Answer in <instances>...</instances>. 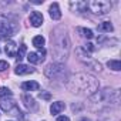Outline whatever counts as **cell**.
<instances>
[{
    "instance_id": "2e32d148",
    "label": "cell",
    "mask_w": 121,
    "mask_h": 121,
    "mask_svg": "<svg viewBox=\"0 0 121 121\" xmlns=\"http://www.w3.org/2000/svg\"><path fill=\"white\" fill-rule=\"evenodd\" d=\"M26 50H27V48H26V46H24V44H22V46H20V47L17 48V53H16V57H14V58L17 60V61H22V60L24 58Z\"/></svg>"
},
{
    "instance_id": "7c38bea8",
    "label": "cell",
    "mask_w": 121,
    "mask_h": 121,
    "mask_svg": "<svg viewBox=\"0 0 121 121\" xmlns=\"http://www.w3.org/2000/svg\"><path fill=\"white\" fill-rule=\"evenodd\" d=\"M4 51H6L7 56H10V57H16V53H17V46H16V43H13V41L7 43L6 47H4Z\"/></svg>"
},
{
    "instance_id": "e0dca14e",
    "label": "cell",
    "mask_w": 121,
    "mask_h": 121,
    "mask_svg": "<svg viewBox=\"0 0 121 121\" xmlns=\"http://www.w3.org/2000/svg\"><path fill=\"white\" fill-rule=\"evenodd\" d=\"M107 66L114 70V71H120L121 70V63H120V60H110V61L107 63Z\"/></svg>"
},
{
    "instance_id": "d4e9b609",
    "label": "cell",
    "mask_w": 121,
    "mask_h": 121,
    "mask_svg": "<svg viewBox=\"0 0 121 121\" xmlns=\"http://www.w3.org/2000/svg\"><path fill=\"white\" fill-rule=\"evenodd\" d=\"M80 121H90V120H87V118H83V120H80Z\"/></svg>"
},
{
    "instance_id": "ffe728a7",
    "label": "cell",
    "mask_w": 121,
    "mask_h": 121,
    "mask_svg": "<svg viewBox=\"0 0 121 121\" xmlns=\"http://www.w3.org/2000/svg\"><path fill=\"white\" fill-rule=\"evenodd\" d=\"M78 31H81L83 33V36L84 37H87V39H93V31L90 30V29H78Z\"/></svg>"
},
{
    "instance_id": "30bf717a",
    "label": "cell",
    "mask_w": 121,
    "mask_h": 121,
    "mask_svg": "<svg viewBox=\"0 0 121 121\" xmlns=\"http://www.w3.org/2000/svg\"><path fill=\"white\" fill-rule=\"evenodd\" d=\"M22 88L24 91H37L40 88V84L36 83V81H24L22 84Z\"/></svg>"
},
{
    "instance_id": "ac0fdd59",
    "label": "cell",
    "mask_w": 121,
    "mask_h": 121,
    "mask_svg": "<svg viewBox=\"0 0 121 121\" xmlns=\"http://www.w3.org/2000/svg\"><path fill=\"white\" fill-rule=\"evenodd\" d=\"M44 43H46V40H44L43 36H36V37L33 39V46L37 47V48H41V47L44 46Z\"/></svg>"
},
{
    "instance_id": "277c9868",
    "label": "cell",
    "mask_w": 121,
    "mask_h": 121,
    "mask_svg": "<svg viewBox=\"0 0 121 121\" xmlns=\"http://www.w3.org/2000/svg\"><path fill=\"white\" fill-rule=\"evenodd\" d=\"M14 29L9 22H0V40H7L13 36Z\"/></svg>"
},
{
    "instance_id": "5bb4252c",
    "label": "cell",
    "mask_w": 121,
    "mask_h": 121,
    "mask_svg": "<svg viewBox=\"0 0 121 121\" xmlns=\"http://www.w3.org/2000/svg\"><path fill=\"white\" fill-rule=\"evenodd\" d=\"M70 6L77 12H84L87 9V2H73L70 3Z\"/></svg>"
},
{
    "instance_id": "8992f818",
    "label": "cell",
    "mask_w": 121,
    "mask_h": 121,
    "mask_svg": "<svg viewBox=\"0 0 121 121\" xmlns=\"http://www.w3.org/2000/svg\"><path fill=\"white\" fill-rule=\"evenodd\" d=\"M0 107H2V110H3V111L10 112L13 108H16V103H14L12 98H9V100H7V97H6V98H0Z\"/></svg>"
},
{
    "instance_id": "603a6c76",
    "label": "cell",
    "mask_w": 121,
    "mask_h": 121,
    "mask_svg": "<svg viewBox=\"0 0 121 121\" xmlns=\"http://www.w3.org/2000/svg\"><path fill=\"white\" fill-rule=\"evenodd\" d=\"M41 97H43V98H50L48 94H40V98H41Z\"/></svg>"
},
{
    "instance_id": "7402d4cb",
    "label": "cell",
    "mask_w": 121,
    "mask_h": 121,
    "mask_svg": "<svg viewBox=\"0 0 121 121\" xmlns=\"http://www.w3.org/2000/svg\"><path fill=\"white\" fill-rule=\"evenodd\" d=\"M57 121H70V118L66 117V115H60V117L57 118Z\"/></svg>"
},
{
    "instance_id": "52a82bcc",
    "label": "cell",
    "mask_w": 121,
    "mask_h": 121,
    "mask_svg": "<svg viewBox=\"0 0 121 121\" xmlns=\"http://www.w3.org/2000/svg\"><path fill=\"white\" fill-rule=\"evenodd\" d=\"M30 23L33 27H40L43 24V14L39 12H31L30 14Z\"/></svg>"
},
{
    "instance_id": "4fadbf2b",
    "label": "cell",
    "mask_w": 121,
    "mask_h": 121,
    "mask_svg": "<svg viewBox=\"0 0 121 121\" xmlns=\"http://www.w3.org/2000/svg\"><path fill=\"white\" fill-rule=\"evenodd\" d=\"M22 100L24 101V105L27 107V108H31V110H36V103H34V100L30 97V95H27V94H24V95H22Z\"/></svg>"
},
{
    "instance_id": "9a60e30c",
    "label": "cell",
    "mask_w": 121,
    "mask_h": 121,
    "mask_svg": "<svg viewBox=\"0 0 121 121\" xmlns=\"http://www.w3.org/2000/svg\"><path fill=\"white\" fill-rule=\"evenodd\" d=\"M97 29H98V31H103V33H110V31L114 30V27H112V24H111L110 22H104V23H101Z\"/></svg>"
},
{
    "instance_id": "9c48e42d",
    "label": "cell",
    "mask_w": 121,
    "mask_h": 121,
    "mask_svg": "<svg viewBox=\"0 0 121 121\" xmlns=\"http://www.w3.org/2000/svg\"><path fill=\"white\" fill-rule=\"evenodd\" d=\"M48 13H50V17H51L53 20H58L60 17H61V12H60L58 3H53V4L50 6V10H48Z\"/></svg>"
},
{
    "instance_id": "cb8c5ba5",
    "label": "cell",
    "mask_w": 121,
    "mask_h": 121,
    "mask_svg": "<svg viewBox=\"0 0 121 121\" xmlns=\"http://www.w3.org/2000/svg\"><path fill=\"white\" fill-rule=\"evenodd\" d=\"M33 3H34V4H40V3H43V0H34Z\"/></svg>"
},
{
    "instance_id": "8fae6325",
    "label": "cell",
    "mask_w": 121,
    "mask_h": 121,
    "mask_svg": "<svg viewBox=\"0 0 121 121\" xmlns=\"http://www.w3.org/2000/svg\"><path fill=\"white\" fill-rule=\"evenodd\" d=\"M63 110H64V103H61V101H56V103H53L51 107H50V111H51L53 115L60 114Z\"/></svg>"
},
{
    "instance_id": "6da1fadb",
    "label": "cell",
    "mask_w": 121,
    "mask_h": 121,
    "mask_svg": "<svg viewBox=\"0 0 121 121\" xmlns=\"http://www.w3.org/2000/svg\"><path fill=\"white\" fill-rule=\"evenodd\" d=\"M67 87L73 93L91 95L98 90V81L90 74H76L70 78Z\"/></svg>"
},
{
    "instance_id": "5b68a950",
    "label": "cell",
    "mask_w": 121,
    "mask_h": 121,
    "mask_svg": "<svg viewBox=\"0 0 121 121\" xmlns=\"http://www.w3.org/2000/svg\"><path fill=\"white\" fill-rule=\"evenodd\" d=\"M44 56H46V50L41 47V48H39L37 53L31 51V53H29L26 57H27V60H29L31 64H37V63H41L43 60H44Z\"/></svg>"
},
{
    "instance_id": "7a4b0ae2",
    "label": "cell",
    "mask_w": 121,
    "mask_h": 121,
    "mask_svg": "<svg viewBox=\"0 0 121 121\" xmlns=\"http://www.w3.org/2000/svg\"><path fill=\"white\" fill-rule=\"evenodd\" d=\"M87 9H90L94 14H107L111 10V3L107 0H94L87 3Z\"/></svg>"
},
{
    "instance_id": "d6986e66",
    "label": "cell",
    "mask_w": 121,
    "mask_h": 121,
    "mask_svg": "<svg viewBox=\"0 0 121 121\" xmlns=\"http://www.w3.org/2000/svg\"><path fill=\"white\" fill-rule=\"evenodd\" d=\"M6 97H12V91L7 87H2L0 88V98H6Z\"/></svg>"
},
{
    "instance_id": "44dd1931",
    "label": "cell",
    "mask_w": 121,
    "mask_h": 121,
    "mask_svg": "<svg viewBox=\"0 0 121 121\" xmlns=\"http://www.w3.org/2000/svg\"><path fill=\"white\" fill-rule=\"evenodd\" d=\"M9 69V63L7 61H3V60H0V71H4Z\"/></svg>"
},
{
    "instance_id": "484cf974",
    "label": "cell",
    "mask_w": 121,
    "mask_h": 121,
    "mask_svg": "<svg viewBox=\"0 0 121 121\" xmlns=\"http://www.w3.org/2000/svg\"><path fill=\"white\" fill-rule=\"evenodd\" d=\"M0 51H2V50H0Z\"/></svg>"
},
{
    "instance_id": "3957f363",
    "label": "cell",
    "mask_w": 121,
    "mask_h": 121,
    "mask_svg": "<svg viewBox=\"0 0 121 121\" xmlns=\"http://www.w3.org/2000/svg\"><path fill=\"white\" fill-rule=\"evenodd\" d=\"M63 71H64V66L61 63H51V64H48L46 67L44 74L48 78H56V77H58L60 74H61Z\"/></svg>"
},
{
    "instance_id": "ba28073f",
    "label": "cell",
    "mask_w": 121,
    "mask_h": 121,
    "mask_svg": "<svg viewBox=\"0 0 121 121\" xmlns=\"http://www.w3.org/2000/svg\"><path fill=\"white\" fill-rule=\"evenodd\" d=\"M14 73H16L17 76L31 74V73H34V69H33V67H30V66H26V64H17V67H16Z\"/></svg>"
}]
</instances>
